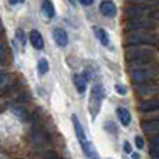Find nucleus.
<instances>
[{"label":"nucleus","mask_w":159,"mask_h":159,"mask_svg":"<svg viewBox=\"0 0 159 159\" xmlns=\"http://www.w3.org/2000/svg\"><path fill=\"white\" fill-rule=\"evenodd\" d=\"M134 141H136V147L139 149L144 148V139H143L141 136H136V140H134Z\"/></svg>","instance_id":"4be33fe9"},{"label":"nucleus","mask_w":159,"mask_h":159,"mask_svg":"<svg viewBox=\"0 0 159 159\" xmlns=\"http://www.w3.org/2000/svg\"><path fill=\"white\" fill-rule=\"evenodd\" d=\"M129 40L134 44H154L157 42L155 39V35L148 32H137V33H131V36L129 38Z\"/></svg>","instance_id":"20e7f679"},{"label":"nucleus","mask_w":159,"mask_h":159,"mask_svg":"<svg viewBox=\"0 0 159 159\" xmlns=\"http://www.w3.org/2000/svg\"><path fill=\"white\" fill-rule=\"evenodd\" d=\"M10 82V78L4 71H0V89H4Z\"/></svg>","instance_id":"aec40b11"},{"label":"nucleus","mask_w":159,"mask_h":159,"mask_svg":"<svg viewBox=\"0 0 159 159\" xmlns=\"http://www.w3.org/2000/svg\"><path fill=\"white\" fill-rule=\"evenodd\" d=\"M42 11H43V14L47 18H50V20L54 17V14H56L54 6L50 0H43V2H42Z\"/></svg>","instance_id":"2eb2a0df"},{"label":"nucleus","mask_w":159,"mask_h":159,"mask_svg":"<svg viewBox=\"0 0 159 159\" xmlns=\"http://www.w3.org/2000/svg\"><path fill=\"white\" fill-rule=\"evenodd\" d=\"M72 122H73V127H75V133H76V137H78L79 143H80V144L86 143L87 141L86 133H84L83 126L80 125V122H79V119H78V116L76 115H72Z\"/></svg>","instance_id":"6e6552de"},{"label":"nucleus","mask_w":159,"mask_h":159,"mask_svg":"<svg viewBox=\"0 0 159 159\" xmlns=\"http://www.w3.org/2000/svg\"><path fill=\"white\" fill-rule=\"evenodd\" d=\"M73 83H75L76 90L80 94H83L86 91V86H87V79L83 75H75L73 76Z\"/></svg>","instance_id":"4468645a"},{"label":"nucleus","mask_w":159,"mask_h":159,"mask_svg":"<svg viewBox=\"0 0 159 159\" xmlns=\"http://www.w3.org/2000/svg\"><path fill=\"white\" fill-rule=\"evenodd\" d=\"M140 111L141 112H152V111H159V100L152 98L147 100L140 104Z\"/></svg>","instance_id":"f8f14e48"},{"label":"nucleus","mask_w":159,"mask_h":159,"mask_svg":"<svg viewBox=\"0 0 159 159\" xmlns=\"http://www.w3.org/2000/svg\"><path fill=\"white\" fill-rule=\"evenodd\" d=\"M29 40L32 46L35 48H38V50H42V48L44 47V40H43V36L40 35V32H38V30H30L29 33Z\"/></svg>","instance_id":"9b49d317"},{"label":"nucleus","mask_w":159,"mask_h":159,"mask_svg":"<svg viewBox=\"0 0 159 159\" xmlns=\"http://www.w3.org/2000/svg\"><path fill=\"white\" fill-rule=\"evenodd\" d=\"M69 2H71L72 4H75V2H76V0H69Z\"/></svg>","instance_id":"c85d7f7f"},{"label":"nucleus","mask_w":159,"mask_h":159,"mask_svg":"<svg viewBox=\"0 0 159 159\" xmlns=\"http://www.w3.org/2000/svg\"><path fill=\"white\" fill-rule=\"evenodd\" d=\"M115 90H116V93L122 94V96H125V94L127 93V89L125 87V86H122V84H116V86H115Z\"/></svg>","instance_id":"b1692460"},{"label":"nucleus","mask_w":159,"mask_h":159,"mask_svg":"<svg viewBox=\"0 0 159 159\" xmlns=\"http://www.w3.org/2000/svg\"><path fill=\"white\" fill-rule=\"evenodd\" d=\"M94 33H96L97 39H98L100 43H101L102 46H108V44H109L108 33H107L102 28H98V26H94Z\"/></svg>","instance_id":"dca6fc26"},{"label":"nucleus","mask_w":159,"mask_h":159,"mask_svg":"<svg viewBox=\"0 0 159 159\" xmlns=\"http://www.w3.org/2000/svg\"><path fill=\"white\" fill-rule=\"evenodd\" d=\"M7 61V48L3 43H0V64H6Z\"/></svg>","instance_id":"412c9836"},{"label":"nucleus","mask_w":159,"mask_h":159,"mask_svg":"<svg viewBox=\"0 0 159 159\" xmlns=\"http://www.w3.org/2000/svg\"><path fill=\"white\" fill-rule=\"evenodd\" d=\"M141 129H143V131H145L147 134H158L159 133V119L143 122Z\"/></svg>","instance_id":"9d476101"},{"label":"nucleus","mask_w":159,"mask_h":159,"mask_svg":"<svg viewBox=\"0 0 159 159\" xmlns=\"http://www.w3.org/2000/svg\"><path fill=\"white\" fill-rule=\"evenodd\" d=\"M105 97V91H104V87L101 84H96L91 90L90 94V101H89V108H90V114L91 118H96L97 114L100 111V107H101V102Z\"/></svg>","instance_id":"f03ea898"},{"label":"nucleus","mask_w":159,"mask_h":159,"mask_svg":"<svg viewBox=\"0 0 159 159\" xmlns=\"http://www.w3.org/2000/svg\"><path fill=\"white\" fill-rule=\"evenodd\" d=\"M137 91H139L140 94H143V96H147V94H155V93H159V87L158 86H151V84H143V86H140L137 89Z\"/></svg>","instance_id":"f3484780"},{"label":"nucleus","mask_w":159,"mask_h":159,"mask_svg":"<svg viewBox=\"0 0 159 159\" xmlns=\"http://www.w3.org/2000/svg\"><path fill=\"white\" fill-rule=\"evenodd\" d=\"M100 11H101V14H104L105 17H115L116 6L111 0H104V2H101V4H100Z\"/></svg>","instance_id":"0eeeda50"},{"label":"nucleus","mask_w":159,"mask_h":159,"mask_svg":"<svg viewBox=\"0 0 159 159\" xmlns=\"http://www.w3.org/2000/svg\"><path fill=\"white\" fill-rule=\"evenodd\" d=\"M44 159H60V157H58V155L54 151H48L47 154H46Z\"/></svg>","instance_id":"393cba45"},{"label":"nucleus","mask_w":159,"mask_h":159,"mask_svg":"<svg viewBox=\"0 0 159 159\" xmlns=\"http://www.w3.org/2000/svg\"><path fill=\"white\" fill-rule=\"evenodd\" d=\"M155 26L154 21H148L144 20V18H136V20H131L129 24H127V28L129 29H140V30H145V29H151Z\"/></svg>","instance_id":"39448f33"},{"label":"nucleus","mask_w":159,"mask_h":159,"mask_svg":"<svg viewBox=\"0 0 159 159\" xmlns=\"http://www.w3.org/2000/svg\"><path fill=\"white\" fill-rule=\"evenodd\" d=\"M123 149H125V152H126V154H131V147H130V143L129 141H125Z\"/></svg>","instance_id":"a878e982"},{"label":"nucleus","mask_w":159,"mask_h":159,"mask_svg":"<svg viewBox=\"0 0 159 159\" xmlns=\"http://www.w3.org/2000/svg\"><path fill=\"white\" fill-rule=\"evenodd\" d=\"M79 2H80L82 4H83V6H90L91 3L94 2V0H79Z\"/></svg>","instance_id":"bb28decb"},{"label":"nucleus","mask_w":159,"mask_h":159,"mask_svg":"<svg viewBox=\"0 0 159 159\" xmlns=\"http://www.w3.org/2000/svg\"><path fill=\"white\" fill-rule=\"evenodd\" d=\"M116 115H118V119L120 120V123L123 125V126H129V123L131 120V116H130V112L127 111L126 108L119 107V108L116 109Z\"/></svg>","instance_id":"ddd939ff"},{"label":"nucleus","mask_w":159,"mask_h":159,"mask_svg":"<svg viewBox=\"0 0 159 159\" xmlns=\"http://www.w3.org/2000/svg\"><path fill=\"white\" fill-rule=\"evenodd\" d=\"M155 53L154 50L149 48H143V47H133L127 50V60L131 62H139V64H148L154 60Z\"/></svg>","instance_id":"f257e3e1"},{"label":"nucleus","mask_w":159,"mask_h":159,"mask_svg":"<svg viewBox=\"0 0 159 159\" xmlns=\"http://www.w3.org/2000/svg\"><path fill=\"white\" fill-rule=\"evenodd\" d=\"M13 112H14L15 115H18V116H20V118L22 119V120H25V119H26V115H25V112H24V111H22V109H21V108H13Z\"/></svg>","instance_id":"5701e85b"},{"label":"nucleus","mask_w":159,"mask_h":159,"mask_svg":"<svg viewBox=\"0 0 159 159\" xmlns=\"http://www.w3.org/2000/svg\"><path fill=\"white\" fill-rule=\"evenodd\" d=\"M149 154L154 159H159V136L155 137L151 141V149H149Z\"/></svg>","instance_id":"a211bd4d"},{"label":"nucleus","mask_w":159,"mask_h":159,"mask_svg":"<svg viewBox=\"0 0 159 159\" xmlns=\"http://www.w3.org/2000/svg\"><path fill=\"white\" fill-rule=\"evenodd\" d=\"M155 76H157V71L154 68L147 66V64L144 66H139V68L131 71V79L139 84H145L147 82L154 79Z\"/></svg>","instance_id":"7ed1b4c3"},{"label":"nucleus","mask_w":159,"mask_h":159,"mask_svg":"<svg viewBox=\"0 0 159 159\" xmlns=\"http://www.w3.org/2000/svg\"><path fill=\"white\" fill-rule=\"evenodd\" d=\"M151 13V8L147 7V6H133V7H129L126 10L127 17L131 18V20H136V18H143L145 17L147 14Z\"/></svg>","instance_id":"423d86ee"},{"label":"nucleus","mask_w":159,"mask_h":159,"mask_svg":"<svg viewBox=\"0 0 159 159\" xmlns=\"http://www.w3.org/2000/svg\"><path fill=\"white\" fill-rule=\"evenodd\" d=\"M53 38L60 47H65V46L68 44V33H66L64 29L56 28L53 30Z\"/></svg>","instance_id":"1a4fd4ad"},{"label":"nucleus","mask_w":159,"mask_h":159,"mask_svg":"<svg viewBox=\"0 0 159 159\" xmlns=\"http://www.w3.org/2000/svg\"><path fill=\"white\" fill-rule=\"evenodd\" d=\"M8 2H10V3H11V4H17V3H18V2H20V0H8Z\"/></svg>","instance_id":"cd10ccee"},{"label":"nucleus","mask_w":159,"mask_h":159,"mask_svg":"<svg viewBox=\"0 0 159 159\" xmlns=\"http://www.w3.org/2000/svg\"><path fill=\"white\" fill-rule=\"evenodd\" d=\"M0 29H2V24H0Z\"/></svg>","instance_id":"c756f323"},{"label":"nucleus","mask_w":159,"mask_h":159,"mask_svg":"<svg viewBox=\"0 0 159 159\" xmlns=\"http://www.w3.org/2000/svg\"><path fill=\"white\" fill-rule=\"evenodd\" d=\"M38 72L39 75H46V73L48 72V62L46 58H42V60H39L38 62Z\"/></svg>","instance_id":"6ab92c4d"}]
</instances>
